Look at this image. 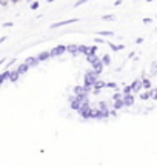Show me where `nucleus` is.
Instances as JSON below:
<instances>
[{
    "mask_svg": "<svg viewBox=\"0 0 157 166\" xmlns=\"http://www.w3.org/2000/svg\"><path fill=\"white\" fill-rule=\"evenodd\" d=\"M88 91H90V88H88V86H76V88H74V94H76V95L85 94V92H88Z\"/></svg>",
    "mask_w": 157,
    "mask_h": 166,
    "instance_id": "6e6552de",
    "label": "nucleus"
},
{
    "mask_svg": "<svg viewBox=\"0 0 157 166\" xmlns=\"http://www.w3.org/2000/svg\"><path fill=\"white\" fill-rule=\"evenodd\" d=\"M110 48H111V49L113 51H120V49H123V45H113V43H110Z\"/></svg>",
    "mask_w": 157,
    "mask_h": 166,
    "instance_id": "f3484780",
    "label": "nucleus"
},
{
    "mask_svg": "<svg viewBox=\"0 0 157 166\" xmlns=\"http://www.w3.org/2000/svg\"><path fill=\"white\" fill-rule=\"evenodd\" d=\"M156 95H157V91H156V89H151V91H149V97H151V99H154V100H156V99H157Z\"/></svg>",
    "mask_w": 157,
    "mask_h": 166,
    "instance_id": "aec40b11",
    "label": "nucleus"
},
{
    "mask_svg": "<svg viewBox=\"0 0 157 166\" xmlns=\"http://www.w3.org/2000/svg\"><path fill=\"white\" fill-rule=\"evenodd\" d=\"M25 65L26 66H37L39 65V60H37V57H28L26 59V62H25Z\"/></svg>",
    "mask_w": 157,
    "mask_h": 166,
    "instance_id": "0eeeda50",
    "label": "nucleus"
},
{
    "mask_svg": "<svg viewBox=\"0 0 157 166\" xmlns=\"http://www.w3.org/2000/svg\"><path fill=\"white\" fill-rule=\"evenodd\" d=\"M120 97H122L120 94H114V97H113V99H114V100H119V99H120Z\"/></svg>",
    "mask_w": 157,
    "mask_h": 166,
    "instance_id": "c756f323",
    "label": "nucleus"
},
{
    "mask_svg": "<svg viewBox=\"0 0 157 166\" xmlns=\"http://www.w3.org/2000/svg\"><path fill=\"white\" fill-rule=\"evenodd\" d=\"M2 83H3V77H2V74H0V86H2Z\"/></svg>",
    "mask_w": 157,
    "mask_h": 166,
    "instance_id": "473e14b6",
    "label": "nucleus"
},
{
    "mask_svg": "<svg viewBox=\"0 0 157 166\" xmlns=\"http://www.w3.org/2000/svg\"><path fill=\"white\" fill-rule=\"evenodd\" d=\"M122 106H123V100H122V99L115 100V103H114V108H115V109H120Z\"/></svg>",
    "mask_w": 157,
    "mask_h": 166,
    "instance_id": "a211bd4d",
    "label": "nucleus"
},
{
    "mask_svg": "<svg viewBox=\"0 0 157 166\" xmlns=\"http://www.w3.org/2000/svg\"><path fill=\"white\" fill-rule=\"evenodd\" d=\"M100 62H102V65H110L111 63V59H110V55L106 54V55H103V59H102Z\"/></svg>",
    "mask_w": 157,
    "mask_h": 166,
    "instance_id": "dca6fc26",
    "label": "nucleus"
},
{
    "mask_svg": "<svg viewBox=\"0 0 157 166\" xmlns=\"http://www.w3.org/2000/svg\"><path fill=\"white\" fill-rule=\"evenodd\" d=\"M31 8H32V9H37V8H39V3H37V2L31 3Z\"/></svg>",
    "mask_w": 157,
    "mask_h": 166,
    "instance_id": "bb28decb",
    "label": "nucleus"
},
{
    "mask_svg": "<svg viewBox=\"0 0 157 166\" xmlns=\"http://www.w3.org/2000/svg\"><path fill=\"white\" fill-rule=\"evenodd\" d=\"M77 111H79V114L83 117V119H91V108L88 106V103H82Z\"/></svg>",
    "mask_w": 157,
    "mask_h": 166,
    "instance_id": "f03ea898",
    "label": "nucleus"
},
{
    "mask_svg": "<svg viewBox=\"0 0 157 166\" xmlns=\"http://www.w3.org/2000/svg\"><path fill=\"white\" fill-rule=\"evenodd\" d=\"M19 75H20V74H19V71H17V69H16V71H9V77H8V79H9L11 82H17Z\"/></svg>",
    "mask_w": 157,
    "mask_h": 166,
    "instance_id": "9b49d317",
    "label": "nucleus"
},
{
    "mask_svg": "<svg viewBox=\"0 0 157 166\" xmlns=\"http://www.w3.org/2000/svg\"><path fill=\"white\" fill-rule=\"evenodd\" d=\"M99 36H113V31H100Z\"/></svg>",
    "mask_w": 157,
    "mask_h": 166,
    "instance_id": "412c9836",
    "label": "nucleus"
},
{
    "mask_svg": "<svg viewBox=\"0 0 157 166\" xmlns=\"http://www.w3.org/2000/svg\"><path fill=\"white\" fill-rule=\"evenodd\" d=\"M79 22V19H71V20H63V22H57V23H52L49 28L54 29V28H59V26H65V25H70V23H76Z\"/></svg>",
    "mask_w": 157,
    "mask_h": 166,
    "instance_id": "20e7f679",
    "label": "nucleus"
},
{
    "mask_svg": "<svg viewBox=\"0 0 157 166\" xmlns=\"http://www.w3.org/2000/svg\"><path fill=\"white\" fill-rule=\"evenodd\" d=\"M92 86H95V89H99V88H103V86H105V83H103V82H97V80H95Z\"/></svg>",
    "mask_w": 157,
    "mask_h": 166,
    "instance_id": "6ab92c4d",
    "label": "nucleus"
},
{
    "mask_svg": "<svg viewBox=\"0 0 157 166\" xmlns=\"http://www.w3.org/2000/svg\"><path fill=\"white\" fill-rule=\"evenodd\" d=\"M17 71H19V74H25L26 71H28V66H26L25 63H22V65H19Z\"/></svg>",
    "mask_w": 157,
    "mask_h": 166,
    "instance_id": "2eb2a0df",
    "label": "nucleus"
},
{
    "mask_svg": "<svg viewBox=\"0 0 157 166\" xmlns=\"http://www.w3.org/2000/svg\"><path fill=\"white\" fill-rule=\"evenodd\" d=\"M51 2H54V0H48V3H51Z\"/></svg>",
    "mask_w": 157,
    "mask_h": 166,
    "instance_id": "f704fd0d",
    "label": "nucleus"
},
{
    "mask_svg": "<svg viewBox=\"0 0 157 166\" xmlns=\"http://www.w3.org/2000/svg\"><path fill=\"white\" fill-rule=\"evenodd\" d=\"M3 26H5V28H8V26H12V23H11V22H8V23H3Z\"/></svg>",
    "mask_w": 157,
    "mask_h": 166,
    "instance_id": "2f4dec72",
    "label": "nucleus"
},
{
    "mask_svg": "<svg viewBox=\"0 0 157 166\" xmlns=\"http://www.w3.org/2000/svg\"><path fill=\"white\" fill-rule=\"evenodd\" d=\"M92 65V71L95 72V74H100L102 72V69H103V65H102V62L97 59V60H95L94 62V63H91Z\"/></svg>",
    "mask_w": 157,
    "mask_h": 166,
    "instance_id": "39448f33",
    "label": "nucleus"
},
{
    "mask_svg": "<svg viewBox=\"0 0 157 166\" xmlns=\"http://www.w3.org/2000/svg\"><path fill=\"white\" fill-rule=\"evenodd\" d=\"M105 86H106V88H117V85H115V83H113V82L108 83V85H105Z\"/></svg>",
    "mask_w": 157,
    "mask_h": 166,
    "instance_id": "393cba45",
    "label": "nucleus"
},
{
    "mask_svg": "<svg viewBox=\"0 0 157 166\" xmlns=\"http://www.w3.org/2000/svg\"><path fill=\"white\" fill-rule=\"evenodd\" d=\"M140 83H142V86L145 88V89H149V88H151V82H149V79H145V77H143Z\"/></svg>",
    "mask_w": 157,
    "mask_h": 166,
    "instance_id": "ddd939ff",
    "label": "nucleus"
},
{
    "mask_svg": "<svg viewBox=\"0 0 157 166\" xmlns=\"http://www.w3.org/2000/svg\"><path fill=\"white\" fill-rule=\"evenodd\" d=\"M48 59H49V52H48V51L40 52V54H39V57H37L39 62H45V60H48Z\"/></svg>",
    "mask_w": 157,
    "mask_h": 166,
    "instance_id": "9d476101",
    "label": "nucleus"
},
{
    "mask_svg": "<svg viewBox=\"0 0 157 166\" xmlns=\"http://www.w3.org/2000/svg\"><path fill=\"white\" fill-rule=\"evenodd\" d=\"M97 75H99V74H95L94 71H88V72L85 74V77H83V80H85V86L91 88V86L94 85V82L97 80Z\"/></svg>",
    "mask_w": 157,
    "mask_h": 166,
    "instance_id": "f257e3e1",
    "label": "nucleus"
},
{
    "mask_svg": "<svg viewBox=\"0 0 157 166\" xmlns=\"http://www.w3.org/2000/svg\"><path fill=\"white\" fill-rule=\"evenodd\" d=\"M133 103H134V97L131 94H125L123 97V106H133Z\"/></svg>",
    "mask_w": 157,
    "mask_h": 166,
    "instance_id": "423d86ee",
    "label": "nucleus"
},
{
    "mask_svg": "<svg viewBox=\"0 0 157 166\" xmlns=\"http://www.w3.org/2000/svg\"><path fill=\"white\" fill-rule=\"evenodd\" d=\"M140 88H142V83H140V80H135L133 85H131V91L133 92H139L140 91Z\"/></svg>",
    "mask_w": 157,
    "mask_h": 166,
    "instance_id": "1a4fd4ad",
    "label": "nucleus"
},
{
    "mask_svg": "<svg viewBox=\"0 0 157 166\" xmlns=\"http://www.w3.org/2000/svg\"><path fill=\"white\" fill-rule=\"evenodd\" d=\"M65 51H66V46L59 45V46H56V48H54V49L49 52V57H57V55H62Z\"/></svg>",
    "mask_w": 157,
    "mask_h": 166,
    "instance_id": "7ed1b4c3",
    "label": "nucleus"
},
{
    "mask_svg": "<svg viewBox=\"0 0 157 166\" xmlns=\"http://www.w3.org/2000/svg\"><path fill=\"white\" fill-rule=\"evenodd\" d=\"M123 92H125V94H128V92H131V86H125V89H123Z\"/></svg>",
    "mask_w": 157,
    "mask_h": 166,
    "instance_id": "cd10ccee",
    "label": "nucleus"
},
{
    "mask_svg": "<svg viewBox=\"0 0 157 166\" xmlns=\"http://www.w3.org/2000/svg\"><path fill=\"white\" fill-rule=\"evenodd\" d=\"M11 2H12V3H17V2H19V0H11Z\"/></svg>",
    "mask_w": 157,
    "mask_h": 166,
    "instance_id": "72a5a7b5",
    "label": "nucleus"
},
{
    "mask_svg": "<svg viewBox=\"0 0 157 166\" xmlns=\"http://www.w3.org/2000/svg\"><path fill=\"white\" fill-rule=\"evenodd\" d=\"M2 77H3V80H6V79H8V77H9V71H6V72H3V74H2Z\"/></svg>",
    "mask_w": 157,
    "mask_h": 166,
    "instance_id": "b1692460",
    "label": "nucleus"
},
{
    "mask_svg": "<svg viewBox=\"0 0 157 166\" xmlns=\"http://www.w3.org/2000/svg\"><path fill=\"white\" fill-rule=\"evenodd\" d=\"M140 99H142V100H148V99H149V92H145V94H140Z\"/></svg>",
    "mask_w": 157,
    "mask_h": 166,
    "instance_id": "4be33fe9",
    "label": "nucleus"
},
{
    "mask_svg": "<svg viewBox=\"0 0 157 166\" xmlns=\"http://www.w3.org/2000/svg\"><path fill=\"white\" fill-rule=\"evenodd\" d=\"M85 2H88V0H79V2L76 3V6H80V5H83Z\"/></svg>",
    "mask_w": 157,
    "mask_h": 166,
    "instance_id": "c85d7f7f",
    "label": "nucleus"
},
{
    "mask_svg": "<svg viewBox=\"0 0 157 166\" xmlns=\"http://www.w3.org/2000/svg\"><path fill=\"white\" fill-rule=\"evenodd\" d=\"M66 51H70L72 55L79 54V52H77V45H70V46H66Z\"/></svg>",
    "mask_w": 157,
    "mask_h": 166,
    "instance_id": "f8f14e48",
    "label": "nucleus"
},
{
    "mask_svg": "<svg viewBox=\"0 0 157 166\" xmlns=\"http://www.w3.org/2000/svg\"><path fill=\"white\" fill-rule=\"evenodd\" d=\"M102 19H103V20H114V16H103Z\"/></svg>",
    "mask_w": 157,
    "mask_h": 166,
    "instance_id": "a878e982",
    "label": "nucleus"
},
{
    "mask_svg": "<svg viewBox=\"0 0 157 166\" xmlns=\"http://www.w3.org/2000/svg\"><path fill=\"white\" fill-rule=\"evenodd\" d=\"M86 60H88V63H94V62L97 60V55L95 54H86Z\"/></svg>",
    "mask_w": 157,
    "mask_h": 166,
    "instance_id": "4468645a",
    "label": "nucleus"
},
{
    "mask_svg": "<svg viewBox=\"0 0 157 166\" xmlns=\"http://www.w3.org/2000/svg\"><path fill=\"white\" fill-rule=\"evenodd\" d=\"M143 23H151V19H143Z\"/></svg>",
    "mask_w": 157,
    "mask_h": 166,
    "instance_id": "7c9ffc66",
    "label": "nucleus"
},
{
    "mask_svg": "<svg viewBox=\"0 0 157 166\" xmlns=\"http://www.w3.org/2000/svg\"><path fill=\"white\" fill-rule=\"evenodd\" d=\"M151 74L153 75L156 74V62H153V65H151Z\"/></svg>",
    "mask_w": 157,
    "mask_h": 166,
    "instance_id": "5701e85b",
    "label": "nucleus"
}]
</instances>
